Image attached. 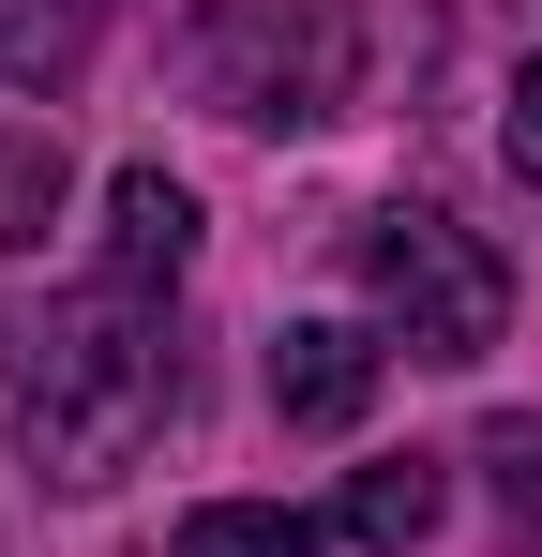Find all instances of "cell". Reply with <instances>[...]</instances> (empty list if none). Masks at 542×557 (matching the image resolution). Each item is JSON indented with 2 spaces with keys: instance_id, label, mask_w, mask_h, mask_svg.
I'll return each mask as SVG.
<instances>
[{
  "instance_id": "52a82bcc",
  "label": "cell",
  "mask_w": 542,
  "mask_h": 557,
  "mask_svg": "<svg viewBox=\"0 0 542 557\" xmlns=\"http://www.w3.org/2000/svg\"><path fill=\"white\" fill-rule=\"evenodd\" d=\"M61 196H76L61 136H46V121H0V257H30V242L61 226Z\"/></svg>"
},
{
  "instance_id": "5b68a950",
  "label": "cell",
  "mask_w": 542,
  "mask_h": 557,
  "mask_svg": "<svg viewBox=\"0 0 542 557\" xmlns=\"http://www.w3.org/2000/svg\"><path fill=\"white\" fill-rule=\"evenodd\" d=\"M181 257H196V196H181L167 166H121V182H106V286L151 301Z\"/></svg>"
},
{
  "instance_id": "7a4b0ae2",
  "label": "cell",
  "mask_w": 542,
  "mask_h": 557,
  "mask_svg": "<svg viewBox=\"0 0 542 557\" xmlns=\"http://www.w3.org/2000/svg\"><path fill=\"white\" fill-rule=\"evenodd\" d=\"M181 76L196 106H226L257 136H301L361 91V0H211L181 30Z\"/></svg>"
},
{
  "instance_id": "ba28073f",
  "label": "cell",
  "mask_w": 542,
  "mask_h": 557,
  "mask_svg": "<svg viewBox=\"0 0 542 557\" xmlns=\"http://www.w3.org/2000/svg\"><path fill=\"white\" fill-rule=\"evenodd\" d=\"M90 15H106V0H0V76H15V91H61L90 61Z\"/></svg>"
},
{
  "instance_id": "9c48e42d",
  "label": "cell",
  "mask_w": 542,
  "mask_h": 557,
  "mask_svg": "<svg viewBox=\"0 0 542 557\" xmlns=\"http://www.w3.org/2000/svg\"><path fill=\"white\" fill-rule=\"evenodd\" d=\"M167 557H317V512H271V497H211V512H181Z\"/></svg>"
},
{
  "instance_id": "3957f363",
  "label": "cell",
  "mask_w": 542,
  "mask_h": 557,
  "mask_svg": "<svg viewBox=\"0 0 542 557\" xmlns=\"http://www.w3.org/2000/svg\"><path fill=\"white\" fill-rule=\"evenodd\" d=\"M347 272H361V301L392 317L407 362H482V347L513 332V272H497L482 226H452V211H361Z\"/></svg>"
},
{
  "instance_id": "8992f818",
  "label": "cell",
  "mask_w": 542,
  "mask_h": 557,
  "mask_svg": "<svg viewBox=\"0 0 542 557\" xmlns=\"http://www.w3.org/2000/svg\"><path fill=\"white\" fill-rule=\"evenodd\" d=\"M438 512H452V482H438L422 453H392V467H361V482H347V512H332V528L377 543V557H407V543H438Z\"/></svg>"
},
{
  "instance_id": "6da1fadb",
  "label": "cell",
  "mask_w": 542,
  "mask_h": 557,
  "mask_svg": "<svg viewBox=\"0 0 542 557\" xmlns=\"http://www.w3.org/2000/svg\"><path fill=\"white\" fill-rule=\"evenodd\" d=\"M0 376H15V422L46 482H121L167 422V332L136 286H61V301H15L0 317Z\"/></svg>"
},
{
  "instance_id": "30bf717a",
  "label": "cell",
  "mask_w": 542,
  "mask_h": 557,
  "mask_svg": "<svg viewBox=\"0 0 542 557\" xmlns=\"http://www.w3.org/2000/svg\"><path fill=\"white\" fill-rule=\"evenodd\" d=\"M513 182L542 196V61H528V76H513Z\"/></svg>"
},
{
  "instance_id": "277c9868",
  "label": "cell",
  "mask_w": 542,
  "mask_h": 557,
  "mask_svg": "<svg viewBox=\"0 0 542 557\" xmlns=\"http://www.w3.org/2000/svg\"><path fill=\"white\" fill-rule=\"evenodd\" d=\"M271 407H286L301 437H347L361 407H377V332H347V317H286V332H271Z\"/></svg>"
}]
</instances>
